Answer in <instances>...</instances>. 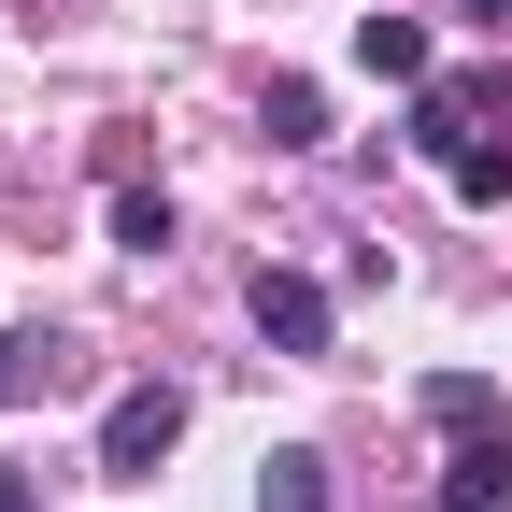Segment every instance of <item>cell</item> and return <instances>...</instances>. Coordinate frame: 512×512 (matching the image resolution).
Instances as JSON below:
<instances>
[{
    "mask_svg": "<svg viewBox=\"0 0 512 512\" xmlns=\"http://www.w3.org/2000/svg\"><path fill=\"white\" fill-rule=\"evenodd\" d=\"M242 313H256V342H271V356H328V328H342V299L313 285V271H256Z\"/></svg>",
    "mask_w": 512,
    "mask_h": 512,
    "instance_id": "obj_2",
    "label": "cell"
},
{
    "mask_svg": "<svg viewBox=\"0 0 512 512\" xmlns=\"http://www.w3.org/2000/svg\"><path fill=\"white\" fill-rule=\"evenodd\" d=\"M427 427H498V384H484V370H441V384H427Z\"/></svg>",
    "mask_w": 512,
    "mask_h": 512,
    "instance_id": "obj_8",
    "label": "cell"
},
{
    "mask_svg": "<svg viewBox=\"0 0 512 512\" xmlns=\"http://www.w3.org/2000/svg\"><path fill=\"white\" fill-rule=\"evenodd\" d=\"M256 512H328V456H313V441H285V456L256 470Z\"/></svg>",
    "mask_w": 512,
    "mask_h": 512,
    "instance_id": "obj_5",
    "label": "cell"
},
{
    "mask_svg": "<svg viewBox=\"0 0 512 512\" xmlns=\"http://www.w3.org/2000/svg\"><path fill=\"white\" fill-rule=\"evenodd\" d=\"M256 128H271V143H328V86H299V72H285L271 100H256Z\"/></svg>",
    "mask_w": 512,
    "mask_h": 512,
    "instance_id": "obj_6",
    "label": "cell"
},
{
    "mask_svg": "<svg viewBox=\"0 0 512 512\" xmlns=\"http://www.w3.org/2000/svg\"><path fill=\"white\" fill-rule=\"evenodd\" d=\"M512 498V427H456V456H441V512H498Z\"/></svg>",
    "mask_w": 512,
    "mask_h": 512,
    "instance_id": "obj_3",
    "label": "cell"
},
{
    "mask_svg": "<svg viewBox=\"0 0 512 512\" xmlns=\"http://www.w3.org/2000/svg\"><path fill=\"white\" fill-rule=\"evenodd\" d=\"M29 384H57V342H0V413L29 399Z\"/></svg>",
    "mask_w": 512,
    "mask_h": 512,
    "instance_id": "obj_10",
    "label": "cell"
},
{
    "mask_svg": "<svg viewBox=\"0 0 512 512\" xmlns=\"http://www.w3.org/2000/svg\"><path fill=\"white\" fill-rule=\"evenodd\" d=\"M0 512H43V498H29V470H0Z\"/></svg>",
    "mask_w": 512,
    "mask_h": 512,
    "instance_id": "obj_11",
    "label": "cell"
},
{
    "mask_svg": "<svg viewBox=\"0 0 512 512\" xmlns=\"http://www.w3.org/2000/svg\"><path fill=\"white\" fill-rule=\"evenodd\" d=\"M185 441V384H128V399L100 413V484H157Z\"/></svg>",
    "mask_w": 512,
    "mask_h": 512,
    "instance_id": "obj_1",
    "label": "cell"
},
{
    "mask_svg": "<svg viewBox=\"0 0 512 512\" xmlns=\"http://www.w3.org/2000/svg\"><path fill=\"white\" fill-rule=\"evenodd\" d=\"M114 242H128V256H171V200H157V185H128V200H114Z\"/></svg>",
    "mask_w": 512,
    "mask_h": 512,
    "instance_id": "obj_9",
    "label": "cell"
},
{
    "mask_svg": "<svg viewBox=\"0 0 512 512\" xmlns=\"http://www.w3.org/2000/svg\"><path fill=\"white\" fill-rule=\"evenodd\" d=\"M356 72H384V86H427V29H413V15H356Z\"/></svg>",
    "mask_w": 512,
    "mask_h": 512,
    "instance_id": "obj_4",
    "label": "cell"
},
{
    "mask_svg": "<svg viewBox=\"0 0 512 512\" xmlns=\"http://www.w3.org/2000/svg\"><path fill=\"white\" fill-rule=\"evenodd\" d=\"M441 185H456V200H512V143H484V128H470V143L441 157Z\"/></svg>",
    "mask_w": 512,
    "mask_h": 512,
    "instance_id": "obj_7",
    "label": "cell"
},
{
    "mask_svg": "<svg viewBox=\"0 0 512 512\" xmlns=\"http://www.w3.org/2000/svg\"><path fill=\"white\" fill-rule=\"evenodd\" d=\"M470 15H484V29H512V0H470Z\"/></svg>",
    "mask_w": 512,
    "mask_h": 512,
    "instance_id": "obj_12",
    "label": "cell"
}]
</instances>
